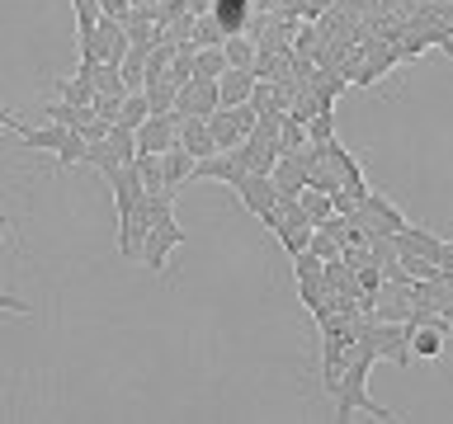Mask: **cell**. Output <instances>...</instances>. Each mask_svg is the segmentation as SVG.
Wrapping results in <instances>:
<instances>
[{
	"mask_svg": "<svg viewBox=\"0 0 453 424\" xmlns=\"http://www.w3.org/2000/svg\"><path fill=\"white\" fill-rule=\"evenodd\" d=\"M373 359H378V349H373V335H359L349 344V363H345V377H340V391L331 396L335 401V420L345 424V420H354V410H364V415H373V420H402L396 410H388V405H378L373 396H368V367H373Z\"/></svg>",
	"mask_w": 453,
	"mask_h": 424,
	"instance_id": "1",
	"label": "cell"
},
{
	"mask_svg": "<svg viewBox=\"0 0 453 424\" xmlns=\"http://www.w3.org/2000/svg\"><path fill=\"white\" fill-rule=\"evenodd\" d=\"M147 236H142V254H137V264H147L151 274H161L165 269V254L175 250V246H189V231L175 222V189H165V193H147Z\"/></svg>",
	"mask_w": 453,
	"mask_h": 424,
	"instance_id": "2",
	"label": "cell"
},
{
	"mask_svg": "<svg viewBox=\"0 0 453 424\" xmlns=\"http://www.w3.org/2000/svg\"><path fill=\"white\" fill-rule=\"evenodd\" d=\"M19 141L28 151H57V165L62 170H71V165H81L85 161V141L81 132H71V127H62V123H48V127H19Z\"/></svg>",
	"mask_w": 453,
	"mask_h": 424,
	"instance_id": "3",
	"label": "cell"
},
{
	"mask_svg": "<svg viewBox=\"0 0 453 424\" xmlns=\"http://www.w3.org/2000/svg\"><path fill=\"white\" fill-rule=\"evenodd\" d=\"M127 28L123 19H113V14H104V19L95 24V34H76V52L81 57H95V62H104V66H123V57H127Z\"/></svg>",
	"mask_w": 453,
	"mask_h": 424,
	"instance_id": "4",
	"label": "cell"
},
{
	"mask_svg": "<svg viewBox=\"0 0 453 424\" xmlns=\"http://www.w3.org/2000/svg\"><path fill=\"white\" fill-rule=\"evenodd\" d=\"M180 113H151L147 123L137 127V155H165L170 147H180Z\"/></svg>",
	"mask_w": 453,
	"mask_h": 424,
	"instance_id": "5",
	"label": "cell"
},
{
	"mask_svg": "<svg viewBox=\"0 0 453 424\" xmlns=\"http://www.w3.org/2000/svg\"><path fill=\"white\" fill-rule=\"evenodd\" d=\"M368 335H373L378 359H388L396 367L411 363V325L406 321H373V325H368Z\"/></svg>",
	"mask_w": 453,
	"mask_h": 424,
	"instance_id": "6",
	"label": "cell"
},
{
	"mask_svg": "<svg viewBox=\"0 0 453 424\" xmlns=\"http://www.w3.org/2000/svg\"><path fill=\"white\" fill-rule=\"evenodd\" d=\"M222 109V95H218V80H189V85H180V95H175V113L180 118H212V113Z\"/></svg>",
	"mask_w": 453,
	"mask_h": 424,
	"instance_id": "7",
	"label": "cell"
},
{
	"mask_svg": "<svg viewBox=\"0 0 453 424\" xmlns=\"http://www.w3.org/2000/svg\"><path fill=\"white\" fill-rule=\"evenodd\" d=\"M416 311V297H411V283H382L378 297H373V321H411Z\"/></svg>",
	"mask_w": 453,
	"mask_h": 424,
	"instance_id": "8",
	"label": "cell"
},
{
	"mask_svg": "<svg viewBox=\"0 0 453 424\" xmlns=\"http://www.w3.org/2000/svg\"><path fill=\"white\" fill-rule=\"evenodd\" d=\"M232 189H236L241 208H246L250 217H265V212L279 203V189H274V179H269V175H241Z\"/></svg>",
	"mask_w": 453,
	"mask_h": 424,
	"instance_id": "9",
	"label": "cell"
},
{
	"mask_svg": "<svg viewBox=\"0 0 453 424\" xmlns=\"http://www.w3.org/2000/svg\"><path fill=\"white\" fill-rule=\"evenodd\" d=\"M439 250H444V240L439 236H430L425 231V226H402V231H396V254H420V260H434L439 264Z\"/></svg>",
	"mask_w": 453,
	"mask_h": 424,
	"instance_id": "10",
	"label": "cell"
},
{
	"mask_svg": "<svg viewBox=\"0 0 453 424\" xmlns=\"http://www.w3.org/2000/svg\"><path fill=\"white\" fill-rule=\"evenodd\" d=\"M218 95H222V109L250 104V95H255V76H250V71H236V66H226L222 76H218Z\"/></svg>",
	"mask_w": 453,
	"mask_h": 424,
	"instance_id": "11",
	"label": "cell"
},
{
	"mask_svg": "<svg viewBox=\"0 0 453 424\" xmlns=\"http://www.w3.org/2000/svg\"><path fill=\"white\" fill-rule=\"evenodd\" d=\"M180 147L194 155V161H208V155H218V141L208 132V118H184L180 123Z\"/></svg>",
	"mask_w": 453,
	"mask_h": 424,
	"instance_id": "12",
	"label": "cell"
},
{
	"mask_svg": "<svg viewBox=\"0 0 453 424\" xmlns=\"http://www.w3.org/2000/svg\"><path fill=\"white\" fill-rule=\"evenodd\" d=\"M38 113H48V123H62L71 127V132H85L95 118V109H85V104H66V99H57V104H42Z\"/></svg>",
	"mask_w": 453,
	"mask_h": 424,
	"instance_id": "13",
	"label": "cell"
},
{
	"mask_svg": "<svg viewBox=\"0 0 453 424\" xmlns=\"http://www.w3.org/2000/svg\"><path fill=\"white\" fill-rule=\"evenodd\" d=\"M449 344V330H439V325H411V353L416 359H439Z\"/></svg>",
	"mask_w": 453,
	"mask_h": 424,
	"instance_id": "14",
	"label": "cell"
},
{
	"mask_svg": "<svg viewBox=\"0 0 453 424\" xmlns=\"http://www.w3.org/2000/svg\"><path fill=\"white\" fill-rule=\"evenodd\" d=\"M161 165H165V184H170V189H180V184L194 179V165H198V161H194L184 147H170V151L161 155Z\"/></svg>",
	"mask_w": 453,
	"mask_h": 424,
	"instance_id": "15",
	"label": "cell"
},
{
	"mask_svg": "<svg viewBox=\"0 0 453 424\" xmlns=\"http://www.w3.org/2000/svg\"><path fill=\"white\" fill-rule=\"evenodd\" d=\"M208 132H212V141H218V151H236L241 141H246V137H241V127L232 123V113H226V109H218V113L208 118Z\"/></svg>",
	"mask_w": 453,
	"mask_h": 424,
	"instance_id": "16",
	"label": "cell"
},
{
	"mask_svg": "<svg viewBox=\"0 0 453 424\" xmlns=\"http://www.w3.org/2000/svg\"><path fill=\"white\" fill-rule=\"evenodd\" d=\"M133 170H137V179H142V189H147V193H165V189H170V184H165L161 155H137Z\"/></svg>",
	"mask_w": 453,
	"mask_h": 424,
	"instance_id": "17",
	"label": "cell"
},
{
	"mask_svg": "<svg viewBox=\"0 0 453 424\" xmlns=\"http://www.w3.org/2000/svg\"><path fill=\"white\" fill-rule=\"evenodd\" d=\"M52 85H57V95H62L66 104H85V109L95 104V80H85V76H57Z\"/></svg>",
	"mask_w": 453,
	"mask_h": 424,
	"instance_id": "18",
	"label": "cell"
},
{
	"mask_svg": "<svg viewBox=\"0 0 453 424\" xmlns=\"http://www.w3.org/2000/svg\"><path fill=\"white\" fill-rule=\"evenodd\" d=\"M222 42H226V28H222V19H218V14H198V19H194V48H222Z\"/></svg>",
	"mask_w": 453,
	"mask_h": 424,
	"instance_id": "19",
	"label": "cell"
},
{
	"mask_svg": "<svg viewBox=\"0 0 453 424\" xmlns=\"http://www.w3.org/2000/svg\"><path fill=\"white\" fill-rule=\"evenodd\" d=\"M147 118H151V104H147V95H142V90H133V95L123 99V109H119V127H127V132H137V127L147 123Z\"/></svg>",
	"mask_w": 453,
	"mask_h": 424,
	"instance_id": "20",
	"label": "cell"
},
{
	"mask_svg": "<svg viewBox=\"0 0 453 424\" xmlns=\"http://www.w3.org/2000/svg\"><path fill=\"white\" fill-rule=\"evenodd\" d=\"M297 203H303V212H307V222H311V226H321L326 217H335L331 193H321V189H303V193H297Z\"/></svg>",
	"mask_w": 453,
	"mask_h": 424,
	"instance_id": "21",
	"label": "cell"
},
{
	"mask_svg": "<svg viewBox=\"0 0 453 424\" xmlns=\"http://www.w3.org/2000/svg\"><path fill=\"white\" fill-rule=\"evenodd\" d=\"M222 52H226V66H236V71H250L255 66V42L241 38V34H226Z\"/></svg>",
	"mask_w": 453,
	"mask_h": 424,
	"instance_id": "22",
	"label": "cell"
},
{
	"mask_svg": "<svg viewBox=\"0 0 453 424\" xmlns=\"http://www.w3.org/2000/svg\"><path fill=\"white\" fill-rule=\"evenodd\" d=\"M222 71H226V52L222 48H198L194 52V76L198 80H218Z\"/></svg>",
	"mask_w": 453,
	"mask_h": 424,
	"instance_id": "23",
	"label": "cell"
},
{
	"mask_svg": "<svg viewBox=\"0 0 453 424\" xmlns=\"http://www.w3.org/2000/svg\"><path fill=\"white\" fill-rule=\"evenodd\" d=\"M142 95H147L151 113H170V109H175L180 85H170V80H147V85H142Z\"/></svg>",
	"mask_w": 453,
	"mask_h": 424,
	"instance_id": "24",
	"label": "cell"
},
{
	"mask_svg": "<svg viewBox=\"0 0 453 424\" xmlns=\"http://www.w3.org/2000/svg\"><path fill=\"white\" fill-rule=\"evenodd\" d=\"M307 147V127L293 118V113H283V127H279V155H293Z\"/></svg>",
	"mask_w": 453,
	"mask_h": 424,
	"instance_id": "25",
	"label": "cell"
},
{
	"mask_svg": "<svg viewBox=\"0 0 453 424\" xmlns=\"http://www.w3.org/2000/svg\"><path fill=\"white\" fill-rule=\"evenodd\" d=\"M95 95H133V90H127V85H123V71L119 66H104V62H99L95 66Z\"/></svg>",
	"mask_w": 453,
	"mask_h": 424,
	"instance_id": "26",
	"label": "cell"
},
{
	"mask_svg": "<svg viewBox=\"0 0 453 424\" xmlns=\"http://www.w3.org/2000/svg\"><path fill=\"white\" fill-rule=\"evenodd\" d=\"M71 10H76V34H95V24L104 19L99 0H71Z\"/></svg>",
	"mask_w": 453,
	"mask_h": 424,
	"instance_id": "27",
	"label": "cell"
},
{
	"mask_svg": "<svg viewBox=\"0 0 453 424\" xmlns=\"http://www.w3.org/2000/svg\"><path fill=\"white\" fill-rule=\"evenodd\" d=\"M326 137H335V109H326L307 123V141H326Z\"/></svg>",
	"mask_w": 453,
	"mask_h": 424,
	"instance_id": "28",
	"label": "cell"
},
{
	"mask_svg": "<svg viewBox=\"0 0 453 424\" xmlns=\"http://www.w3.org/2000/svg\"><path fill=\"white\" fill-rule=\"evenodd\" d=\"M127 99V95H123ZM123 99L119 95H95V118H104V123H119V109H123Z\"/></svg>",
	"mask_w": 453,
	"mask_h": 424,
	"instance_id": "29",
	"label": "cell"
},
{
	"mask_svg": "<svg viewBox=\"0 0 453 424\" xmlns=\"http://www.w3.org/2000/svg\"><path fill=\"white\" fill-rule=\"evenodd\" d=\"M226 113H232V123L241 127V137H250L255 123H260V109H255V104H236V109H226Z\"/></svg>",
	"mask_w": 453,
	"mask_h": 424,
	"instance_id": "30",
	"label": "cell"
},
{
	"mask_svg": "<svg viewBox=\"0 0 453 424\" xmlns=\"http://www.w3.org/2000/svg\"><path fill=\"white\" fill-rule=\"evenodd\" d=\"M133 5H137V0H99V10H104V14H113V19H123V14L133 10Z\"/></svg>",
	"mask_w": 453,
	"mask_h": 424,
	"instance_id": "31",
	"label": "cell"
},
{
	"mask_svg": "<svg viewBox=\"0 0 453 424\" xmlns=\"http://www.w3.org/2000/svg\"><path fill=\"white\" fill-rule=\"evenodd\" d=\"M5 226H10V217H5V212H0V240H5Z\"/></svg>",
	"mask_w": 453,
	"mask_h": 424,
	"instance_id": "32",
	"label": "cell"
}]
</instances>
